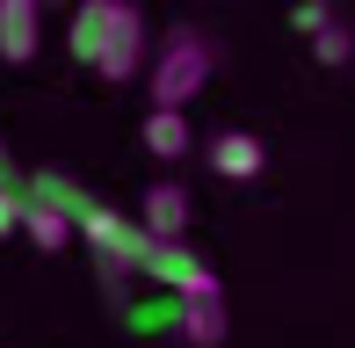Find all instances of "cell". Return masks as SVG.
Returning <instances> with one entry per match:
<instances>
[{"instance_id": "cell-12", "label": "cell", "mask_w": 355, "mask_h": 348, "mask_svg": "<svg viewBox=\"0 0 355 348\" xmlns=\"http://www.w3.org/2000/svg\"><path fill=\"white\" fill-rule=\"evenodd\" d=\"M189 146H196V131H189L182 109H153V116H145V153H153V160H182Z\"/></svg>"}, {"instance_id": "cell-4", "label": "cell", "mask_w": 355, "mask_h": 348, "mask_svg": "<svg viewBox=\"0 0 355 348\" xmlns=\"http://www.w3.org/2000/svg\"><path fill=\"white\" fill-rule=\"evenodd\" d=\"M145 276L159 283V290H174V297H196V290H218V276H211V261H196L182 240H159L153 254H145Z\"/></svg>"}, {"instance_id": "cell-9", "label": "cell", "mask_w": 355, "mask_h": 348, "mask_svg": "<svg viewBox=\"0 0 355 348\" xmlns=\"http://www.w3.org/2000/svg\"><path fill=\"white\" fill-rule=\"evenodd\" d=\"M138 218H145L153 240H182V232H189V189H182V182H145Z\"/></svg>"}, {"instance_id": "cell-8", "label": "cell", "mask_w": 355, "mask_h": 348, "mask_svg": "<svg viewBox=\"0 0 355 348\" xmlns=\"http://www.w3.org/2000/svg\"><path fill=\"white\" fill-rule=\"evenodd\" d=\"M268 167V146L254 131H218L211 138V174H225V182H261Z\"/></svg>"}, {"instance_id": "cell-2", "label": "cell", "mask_w": 355, "mask_h": 348, "mask_svg": "<svg viewBox=\"0 0 355 348\" xmlns=\"http://www.w3.org/2000/svg\"><path fill=\"white\" fill-rule=\"evenodd\" d=\"M80 240L102 254V283L109 290H123V276H145V254H153V232H145V218H123L109 211V203H94L87 218H80Z\"/></svg>"}, {"instance_id": "cell-11", "label": "cell", "mask_w": 355, "mask_h": 348, "mask_svg": "<svg viewBox=\"0 0 355 348\" xmlns=\"http://www.w3.org/2000/svg\"><path fill=\"white\" fill-rule=\"evenodd\" d=\"M29 196H44V203H58V211H66L73 225H80V218L94 211V203H102V196H94V189H80L73 174H58V167H44V174H29Z\"/></svg>"}, {"instance_id": "cell-13", "label": "cell", "mask_w": 355, "mask_h": 348, "mask_svg": "<svg viewBox=\"0 0 355 348\" xmlns=\"http://www.w3.org/2000/svg\"><path fill=\"white\" fill-rule=\"evenodd\" d=\"M348 51H355V29L341 22V15H334L327 29H312V58L319 66H348Z\"/></svg>"}, {"instance_id": "cell-15", "label": "cell", "mask_w": 355, "mask_h": 348, "mask_svg": "<svg viewBox=\"0 0 355 348\" xmlns=\"http://www.w3.org/2000/svg\"><path fill=\"white\" fill-rule=\"evenodd\" d=\"M0 189H8V196H22V189H29V174L15 167V153H8V138H0Z\"/></svg>"}, {"instance_id": "cell-7", "label": "cell", "mask_w": 355, "mask_h": 348, "mask_svg": "<svg viewBox=\"0 0 355 348\" xmlns=\"http://www.w3.org/2000/svg\"><path fill=\"white\" fill-rule=\"evenodd\" d=\"M174 334H182L189 348H218V341H225V290L174 297Z\"/></svg>"}, {"instance_id": "cell-10", "label": "cell", "mask_w": 355, "mask_h": 348, "mask_svg": "<svg viewBox=\"0 0 355 348\" xmlns=\"http://www.w3.org/2000/svg\"><path fill=\"white\" fill-rule=\"evenodd\" d=\"M109 15H116V0H80V15L66 29V51L80 66H94V51H102V37H109Z\"/></svg>"}, {"instance_id": "cell-16", "label": "cell", "mask_w": 355, "mask_h": 348, "mask_svg": "<svg viewBox=\"0 0 355 348\" xmlns=\"http://www.w3.org/2000/svg\"><path fill=\"white\" fill-rule=\"evenodd\" d=\"M15 211H22V196H8V189H0V232H15Z\"/></svg>"}, {"instance_id": "cell-1", "label": "cell", "mask_w": 355, "mask_h": 348, "mask_svg": "<svg viewBox=\"0 0 355 348\" xmlns=\"http://www.w3.org/2000/svg\"><path fill=\"white\" fill-rule=\"evenodd\" d=\"M218 73V44L203 37L196 22H174L167 37H159L153 66H145V87H153V109H189L203 87H211Z\"/></svg>"}, {"instance_id": "cell-5", "label": "cell", "mask_w": 355, "mask_h": 348, "mask_svg": "<svg viewBox=\"0 0 355 348\" xmlns=\"http://www.w3.org/2000/svg\"><path fill=\"white\" fill-rule=\"evenodd\" d=\"M15 232H22V240L37 247V254H66V247L80 240V225H73V218L58 211V203L29 196V189H22V211H15Z\"/></svg>"}, {"instance_id": "cell-3", "label": "cell", "mask_w": 355, "mask_h": 348, "mask_svg": "<svg viewBox=\"0 0 355 348\" xmlns=\"http://www.w3.org/2000/svg\"><path fill=\"white\" fill-rule=\"evenodd\" d=\"M145 66H153V51H145V15L131 8V0H116L109 37H102V51H94V73H102L109 87H123V80H138Z\"/></svg>"}, {"instance_id": "cell-14", "label": "cell", "mask_w": 355, "mask_h": 348, "mask_svg": "<svg viewBox=\"0 0 355 348\" xmlns=\"http://www.w3.org/2000/svg\"><path fill=\"white\" fill-rule=\"evenodd\" d=\"M290 22H297V29H327V22H334V0H297Z\"/></svg>"}, {"instance_id": "cell-6", "label": "cell", "mask_w": 355, "mask_h": 348, "mask_svg": "<svg viewBox=\"0 0 355 348\" xmlns=\"http://www.w3.org/2000/svg\"><path fill=\"white\" fill-rule=\"evenodd\" d=\"M44 44V0H0V58L29 66Z\"/></svg>"}]
</instances>
